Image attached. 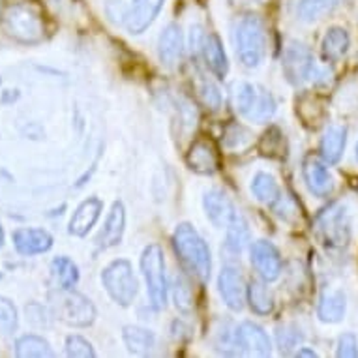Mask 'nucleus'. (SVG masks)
I'll return each mask as SVG.
<instances>
[{
	"label": "nucleus",
	"mask_w": 358,
	"mask_h": 358,
	"mask_svg": "<svg viewBox=\"0 0 358 358\" xmlns=\"http://www.w3.org/2000/svg\"><path fill=\"white\" fill-rule=\"evenodd\" d=\"M66 355L70 358H94L96 351L92 343L79 334H71L66 338Z\"/></svg>",
	"instance_id": "36"
},
{
	"label": "nucleus",
	"mask_w": 358,
	"mask_h": 358,
	"mask_svg": "<svg viewBox=\"0 0 358 358\" xmlns=\"http://www.w3.org/2000/svg\"><path fill=\"white\" fill-rule=\"evenodd\" d=\"M347 145V128L340 126V124H330L324 129L321 143H319V152L323 158L324 164L334 165L338 164L345 152Z\"/></svg>",
	"instance_id": "20"
},
{
	"label": "nucleus",
	"mask_w": 358,
	"mask_h": 358,
	"mask_svg": "<svg viewBox=\"0 0 358 358\" xmlns=\"http://www.w3.org/2000/svg\"><path fill=\"white\" fill-rule=\"evenodd\" d=\"M103 212V203L98 197H88L77 206L76 212L71 214V220L68 223V233L71 236H87Z\"/></svg>",
	"instance_id": "18"
},
{
	"label": "nucleus",
	"mask_w": 358,
	"mask_h": 358,
	"mask_svg": "<svg viewBox=\"0 0 358 358\" xmlns=\"http://www.w3.org/2000/svg\"><path fill=\"white\" fill-rule=\"evenodd\" d=\"M321 241L330 250H343L349 246L352 236V220L343 203L327 206L315 220Z\"/></svg>",
	"instance_id": "6"
},
{
	"label": "nucleus",
	"mask_w": 358,
	"mask_h": 358,
	"mask_svg": "<svg viewBox=\"0 0 358 358\" xmlns=\"http://www.w3.org/2000/svg\"><path fill=\"white\" fill-rule=\"evenodd\" d=\"M126 231V208H124L122 201H115L111 210L107 214L103 227L96 236V246L98 250H109L120 244Z\"/></svg>",
	"instance_id": "17"
},
{
	"label": "nucleus",
	"mask_w": 358,
	"mask_h": 358,
	"mask_svg": "<svg viewBox=\"0 0 358 358\" xmlns=\"http://www.w3.org/2000/svg\"><path fill=\"white\" fill-rule=\"evenodd\" d=\"M197 90H199L201 101H203L208 109L217 111V109L222 107V92H220V88H217L216 83L210 81V79H201Z\"/></svg>",
	"instance_id": "38"
},
{
	"label": "nucleus",
	"mask_w": 358,
	"mask_h": 358,
	"mask_svg": "<svg viewBox=\"0 0 358 358\" xmlns=\"http://www.w3.org/2000/svg\"><path fill=\"white\" fill-rule=\"evenodd\" d=\"M141 272L147 283V294L156 311H162L167 306L169 283L165 274V255L158 244H148L141 253Z\"/></svg>",
	"instance_id": "4"
},
{
	"label": "nucleus",
	"mask_w": 358,
	"mask_h": 358,
	"mask_svg": "<svg viewBox=\"0 0 358 358\" xmlns=\"http://www.w3.org/2000/svg\"><path fill=\"white\" fill-rule=\"evenodd\" d=\"M235 2L242 6H253V4H264L266 0H235Z\"/></svg>",
	"instance_id": "45"
},
{
	"label": "nucleus",
	"mask_w": 358,
	"mask_h": 358,
	"mask_svg": "<svg viewBox=\"0 0 358 358\" xmlns=\"http://www.w3.org/2000/svg\"><path fill=\"white\" fill-rule=\"evenodd\" d=\"M173 300H175L176 310L180 313H192L194 310V293H192V287H189L188 280L184 274H176L175 280H173Z\"/></svg>",
	"instance_id": "33"
},
{
	"label": "nucleus",
	"mask_w": 358,
	"mask_h": 358,
	"mask_svg": "<svg viewBox=\"0 0 358 358\" xmlns=\"http://www.w3.org/2000/svg\"><path fill=\"white\" fill-rule=\"evenodd\" d=\"M317 68L319 66L315 64L313 53H311L306 43L299 40L289 41L287 48L283 51L282 71L291 85L299 87L302 83L311 81Z\"/></svg>",
	"instance_id": "8"
},
{
	"label": "nucleus",
	"mask_w": 358,
	"mask_h": 358,
	"mask_svg": "<svg viewBox=\"0 0 358 358\" xmlns=\"http://www.w3.org/2000/svg\"><path fill=\"white\" fill-rule=\"evenodd\" d=\"M250 241H252V233H250L246 217L242 216L241 212H236L235 217L225 227V250L233 255H241L248 248Z\"/></svg>",
	"instance_id": "25"
},
{
	"label": "nucleus",
	"mask_w": 358,
	"mask_h": 358,
	"mask_svg": "<svg viewBox=\"0 0 358 358\" xmlns=\"http://www.w3.org/2000/svg\"><path fill=\"white\" fill-rule=\"evenodd\" d=\"M217 291L231 311H242L248 302V285L235 266H223L217 276Z\"/></svg>",
	"instance_id": "9"
},
{
	"label": "nucleus",
	"mask_w": 358,
	"mask_h": 358,
	"mask_svg": "<svg viewBox=\"0 0 358 358\" xmlns=\"http://www.w3.org/2000/svg\"><path fill=\"white\" fill-rule=\"evenodd\" d=\"M49 302L53 306L57 319L73 329H87L96 321V308L92 300L76 289H60L49 294Z\"/></svg>",
	"instance_id": "3"
},
{
	"label": "nucleus",
	"mask_w": 358,
	"mask_h": 358,
	"mask_svg": "<svg viewBox=\"0 0 358 358\" xmlns=\"http://www.w3.org/2000/svg\"><path fill=\"white\" fill-rule=\"evenodd\" d=\"M355 150H357V159H358V143H357V147H355Z\"/></svg>",
	"instance_id": "47"
},
{
	"label": "nucleus",
	"mask_w": 358,
	"mask_h": 358,
	"mask_svg": "<svg viewBox=\"0 0 358 358\" xmlns=\"http://www.w3.org/2000/svg\"><path fill=\"white\" fill-rule=\"evenodd\" d=\"M186 164L199 175H214L220 167V152L216 145L208 137H197L186 154Z\"/></svg>",
	"instance_id": "13"
},
{
	"label": "nucleus",
	"mask_w": 358,
	"mask_h": 358,
	"mask_svg": "<svg viewBox=\"0 0 358 358\" xmlns=\"http://www.w3.org/2000/svg\"><path fill=\"white\" fill-rule=\"evenodd\" d=\"M4 246V229H2V225H0V248Z\"/></svg>",
	"instance_id": "46"
},
{
	"label": "nucleus",
	"mask_w": 358,
	"mask_h": 358,
	"mask_svg": "<svg viewBox=\"0 0 358 358\" xmlns=\"http://www.w3.org/2000/svg\"><path fill=\"white\" fill-rule=\"evenodd\" d=\"M248 134H250V131H248L244 126H241V124H233V126H229L227 131H225V143H227V147L229 148L246 147L248 143H250V139H248V137L242 139V136H248Z\"/></svg>",
	"instance_id": "42"
},
{
	"label": "nucleus",
	"mask_w": 358,
	"mask_h": 358,
	"mask_svg": "<svg viewBox=\"0 0 358 358\" xmlns=\"http://www.w3.org/2000/svg\"><path fill=\"white\" fill-rule=\"evenodd\" d=\"M0 278H2V274H0Z\"/></svg>",
	"instance_id": "48"
},
{
	"label": "nucleus",
	"mask_w": 358,
	"mask_h": 358,
	"mask_svg": "<svg viewBox=\"0 0 358 358\" xmlns=\"http://www.w3.org/2000/svg\"><path fill=\"white\" fill-rule=\"evenodd\" d=\"M101 283L107 294L118 306L128 308L136 302L139 293V282L134 274V266L128 259H115L101 271Z\"/></svg>",
	"instance_id": "5"
},
{
	"label": "nucleus",
	"mask_w": 358,
	"mask_h": 358,
	"mask_svg": "<svg viewBox=\"0 0 358 358\" xmlns=\"http://www.w3.org/2000/svg\"><path fill=\"white\" fill-rule=\"evenodd\" d=\"M276 109H278V103L276 100H274V96H272L268 90L259 88L257 100H255L253 107L250 109V113H248L244 118L255 124L268 122V120L276 115Z\"/></svg>",
	"instance_id": "32"
},
{
	"label": "nucleus",
	"mask_w": 358,
	"mask_h": 358,
	"mask_svg": "<svg viewBox=\"0 0 358 358\" xmlns=\"http://www.w3.org/2000/svg\"><path fill=\"white\" fill-rule=\"evenodd\" d=\"M250 189H252L253 197L266 206H274L282 199V189L278 186L276 178L263 171H259L257 175L253 176Z\"/></svg>",
	"instance_id": "26"
},
{
	"label": "nucleus",
	"mask_w": 358,
	"mask_h": 358,
	"mask_svg": "<svg viewBox=\"0 0 358 358\" xmlns=\"http://www.w3.org/2000/svg\"><path fill=\"white\" fill-rule=\"evenodd\" d=\"M250 259H252L253 268L257 271V274L263 278L264 282H276L278 278L282 276V255L272 242H253L252 248H250Z\"/></svg>",
	"instance_id": "10"
},
{
	"label": "nucleus",
	"mask_w": 358,
	"mask_h": 358,
	"mask_svg": "<svg viewBox=\"0 0 358 358\" xmlns=\"http://www.w3.org/2000/svg\"><path fill=\"white\" fill-rule=\"evenodd\" d=\"M128 8L126 4H122V0H107L106 6H103V12H106L107 19L111 21L113 24H124L126 27V21H128Z\"/></svg>",
	"instance_id": "40"
},
{
	"label": "nucleus",
	"mask_w": 358,
	"mask_h": 358,
	"mask_svg": "<svg viewBox=\"0 0 358 358\" xmlns=\"http://www.w3.org/2000/svg\"><path fill=\"white\" fill-rule=\"evenodd\" d=\"M124 345L131 355L136 357H147L148 352H152L156 347V336L152 330L143 329L137 324H126L122 329Z\"/></svg>",
	"instance_id": "24"
},
{
	"label": "nucleus",
	"mask_w": 358,
	"mask_h": 358,
	"mask_svg": "<svg viewBox=\"0 0 358 358\" xmlns=\"http://www.w3.org/2000/svg\"><path fill=\"white\" fill-rule=\"evenodd\" d=\"M351 48V36L343 27H330L321 41V51L327 62H338L347 55Z\"/></svg>",
	"instance_id": "23"
},
{
	"label": "nucleus",
	"mask_w": 358,
	"mask_h": 358,
	"mask_svg": "<svg viewBox=\"0 0 358 358\" xmlns=\"http://www.w3.org/2000/svg\"><path fill=\"white\" fill-rule=\"evenodd\" d=\"M4 29L13 40L34 45L45 36V24L41 13L30 4H13L4 13Z\"/></svg>",
	"instance_id": "7"
},
{
	"label": "nucleus",
	"mask_w": 358,
	"mask_h": 358,
	"mask_svg": "<svg viewBox=\"0 0 358 358\" xmlns=\"http://www.w3.org/2000/svg\"><path fill=\"white\" fill-rule=\"evenodd\" d=\"M294 357H311V358H315V357H317V352L311 351V349H308V347H300L299 351L294 352Z\"/></svg>",
	"instance_id": "44"
},
{
	"label": "nucleus",
	"mask_w": 358,
	"mask_h": 358,
	"mask_svg": "<svg viewBox=\"0 0 358 358\" xmlns=\"http://www.w3.org/2000/svg\"><path fill=\"white\" fill-rule=\"evenodd\" d=\"M206 40V32L201 24H192L189 29V38H188V48L192 53H197L203 49V43Z\"/></svg>",
	"instance_id": "43"
},
{
	"label": "nucleus",
	"mask_w": 358,
	"mask_h": 358,
	"mask_svg": "<svg viewBox=\"0 0 358 358\" xmlns=\"http://www.w3.org/2000/svg\"><path fill=\"white\" fill-rule=\"evenodd\" d=\"M236 343L241 347L242 355H255V357H271L272 341L268 334L257 323L242 321L235 329Z\"/></svg>",
	"instance_id": "12"
},
{
	"label": "nucleus",
	"mask_w": 358,
	"mask_h": 358,
	"mask_svg": "<svg viewBox=\"0 0 358 358\" xmlns=\"http://www.w3.org/2000/svg\"><path fill=\"white\" fill-rule=\"evenodd\" d=\"M336 355L340 358H357L358 357V340L351 332H345L338 338V349Z\"/></svg>",
	"instance_id": "41"
},
{
	"label": "nucleus",
	"mask_w": 358,
	"mask_h": 358,
	"mask_svg": "<svg viewBox=\"0 0 358 358\" xmlns=\"http://www.w3.org/2000/svg\"><path fill=\"white\" fill-rule=\"evenodd\" d=\"M13 248L19 255L34 257L41 253L49 252L53 248V235L40 227H21L15 229L12 235Z\"/></svg>",
	"instance_id": "11"
},
{
	"label": "nucleus",
	"mask_w": 358,
	"mask_h": 358,
	"mask_svg": "<svg viewBox=\"0 0 358 358\" xmlns=\"http://www.w3.org/2000/svg\"><path fill=\"white\" fill-rule=\"evenodd\" d=\"M164 4L165 0H131L128 8V21H126L129 34H143L158 19Z\"/></svg>",
	"instance_id": "15"
},
{
	"label": "nucleus",
	"mask_w": 358,
	"mask_h": 358,
	"mask_svg": "<svg viewBox=\"0 0 358 358\" xmlns=\"http://www.w3.org/2000/svg\"><path fill=\"white\" fill-rule=\"evenodd\" d=\"M259 96V87L252 85L248 81H236L233 83L231 87V101H233V107L235 111L242 117H246L250 109L253 107L255 100Z\"/></svg>",
	"instance_id": "31"
},
{
	"label": "nucleus",
	"mask_w": 358,
	"mask_h": 358,
	"mask_svg": "<svg viewBox=\"0 0 358 358\" xmlns=\"http://www.w3.org/2000/svg\"><path fill=\"white\" fill-rule=\"evenodd\" d=\"M15 357L19 358H49L55 351L45 338L38 334H24L15 341Z\"/></svg>",
	"instance_id": "29"
},
{
	"label": "nucleus",
	"mask_w": 358,
	"mask_h": 358,
	"mask_svg": "<svg viewBox=\"0 0 358 358\" xmlns=\"http://www.w3.org/2000/svg\"><path fill=\"white\" fill-rule=\"evenodd\" d=\"M248 304L257 315H268L274 311V296L264 280H252L248 283Z\"/></svg>",
	"instance_id": "27"
},
{
	"label": "nucleus",
	"mask_w": 358,
	"mask_h": 358,
	"mask_svg": "<svg viewBox=\"0 0 358 358\" xmlns=\"http://www.w3.org/2000/svg\"><path fill=\"white\" fill-rule=\"evenodd\" d=\"M304 341V334L296 324L289 323L283 327H278L276 330V343L282 355H291L294 349H299Z\"/></svg>",
	"instance_id": "34"
},
{
	"label": "nucleus",
	"mask_w": 358,
	"mask_h": 358,
	"mask_svg": "<svg viewBox=\"0 0 358 358\" xmlns=\"http://www.w3.org/2000/svg\"><path fill=\"white\" fill-rule=\"evenodd\" d=\"M347 313V294L341 289L324 291L317 304V317L321 323H341Z\"/></svg>",
	"instance_id": "21"
},
{
	"label": "nucleus",
	"mask_w": 358,
	"mask_h": 358,
	"mask_svg": "<svg viewBox=\"0 0 358 358\" xmlns=\"http://www.w3.org/2000/svg\"><path fill=\"white\" fill-rule=\"evenodd\" d=\"M233 43H235L236 57L246 68H259L264 62L268 36L266 24L259 15H244L233 27Z\"/></svg>",
	"instance_id": "2"
},
{
	"label": "nucleus",
	"mask_w": 358,
	"mask_h": 358,
	"mask_svg": "<svg viewBox=\"0 0 358 358\" xmlns=\"http://www.w3.org/2000/svg\"><path fill=\"white\" fill-rule=\"evenodd\" d=\"M302 176H304V182L310 189V194H313L319 199H327L334 192V176L329 171V167L319 159H306L302 164Z\"/></svg>",
	"instance_id": "16"
},
{
	"label": "nucleus",
	"mask_w": 358,
	"mask_h": 358,
	"mask_svg": "<svg viewBox=\"0 0 358 358\" xmlns=\"http://www.w3.org/2000/svg\"><path fill=\"white\" fill-rule=\"evenodd\" d=\"M184 53V34L182 29L176 23H169L162 30L158 38V57L159 62L167 68L178 64Z\"/></svg>",
	"instance_id": "19"
},
{
	"label": "nucleus",
	"mask_w": 358,
	"mask_h": 358,
	"mask_svg": "<svg viewBox=\"0 0 358 358\" xmlns=\"http://www.w3.org/2000/svg\"><path fill=\"white\" fill-rule=\"evenodd\" d=\"M341 4H343V0H299L296 17L302 23H313V21L334 12Z\"/></svg>",
	"instance_id": "28"
},
{
	"label": "nucleus",
	"mask_w": 358,
	"mask_h": 358,
	"mask_svg": "<svg viewBox=\"0 0 358 358\" xmlns=\"http://www.w3.org/2000/svg\"><path fill=\"white\" fill-rule=\"evenodd\" d=\"M51 274L60 289H76V285L79 283V276H81L79 266L66 255L55 257L51 261Z\"/></svg>",
	"instance_id": "30"
},
{
	"label": "nucleus",
	"mask_w": 358,
	"mask_h": 358,
	"mask_svg": "<svg viewBox=\"0 0 358 358\" xmlns=\"http://www.w3.org/2000/svg\"><path fill=\"white\" fill-rule=\"evenodd\" d=\"M201 53L205 57V62L208 66V70L217 77V79H223L229 71V60H227V55H225V49H223V43L220 40V36L210 32L206 34V40L203 43V49Z\"/></svg>",
	"instance_id": "22"
},
{
	"label": "nucleus",
	"mask_w": 358,
	"mask_h": 358,
	"mask_svg": "<svg viewBox=\"0 0 358 358\" xmlns=\"http://www.w3.org/2000/svg\"><path fill=\"white\" fill-rule=\"evenodd\" d=\"M203 208H205L206 217L210 220V223L217 229L227 227L229 222L235 217L236 210L235 203L231 201V197L223 189H208L203 197Z\"/></svg>",
	"instance_id": "14"
},
{
	"label": "nucleus",
	"mask_w": 358,
	"mask_h": 358,
	"mask_svg": "<svg viewBox=\"0 0 358 358\" xmlns=\"http://www.w3.org/2000/svg\"><path fill=\"white\" fill-rule=\"evenodd\" d=\"M24 311H27L29 323L38 327V329H48L49 324H51V315H49V311L41 304H38V302H30V304L24 308Z\"/></svg>",
	"instance_id": "39"
},
{
	"label": "nucleus",
	"mask_w": 358,
	"mask_h": 358,
	"mask_svg": "<svg viewBox=\"0 0 358 358\" xmlns=\"http://www.w3.org/2000/svg\"><path fill=\"white\" fill-rule=\"evenodd\" d=\"M259 148H261V152L266 154V156H272V158L282 156V154H285L283 152L285 150L283 148V134L278 128H271L261 139Z\"/></svg>",
	"instance_id": "37"
},
{
	"label": "nucleus",
	"mask_w": 358,
	"mask_h": 358,
	"mask_svg": "<svg viewBox=\"0 0 358 358\" xmlns=\"http://www.w3.org/2000/svg\"><path fill=\"white\" fill-rule=\"evenodd\" d=\"M171 242H173V250H175L176 257L180 259L184 268L189 274H194L199 282H208L212 274L210 248L194 225L178 223Z\"/></svg>",
	"instance_id": "1"
},
{
	"label": "nucleus",
	"mask_w": 358,
	"mask_h": 358,
	"mask_svg": "<svg viewBox=\"0 0 358 358\" xmlns=\"http://www.w3.org/2000/svg\"><path fill=\"white\" fill-rule=\"evenodd\" d=\"M17 324L19 317L15 304L6 296H0V332L4 336L13 334L17 330Z\"/></svg>",
	"instance_id": "35"
}]
</instances>
